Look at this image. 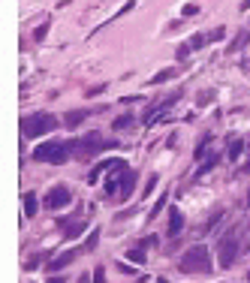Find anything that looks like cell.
Returning <instances> with one entry per match:
<instances>
[{"label": "cell", "mask_w": 250, "mask_h": 283, "mask_svg": "<svg viewBox=\"0 0 250 283\" xmlns=\"http://www.w3.org/2000/svg\"><path fill=\"white\" fill-rule=\"evenodd\" d=\"M211 100H214V94H211V91H205V94H199V97H196V105H208Z\"/></svg>", "instance_id": "cell-28"}, {"label": "cell", "mask_w": 250, "mask_h": 283, "mask_svg": "<svg viewBox=\"0 0 250 283\" xmlns=\"http://www.w3.org/2000/svg\"><path fill=\"white\" fill-rule=\"evenodd\" d=\"M69 157H73L69 142H58V139H51V142H45V145H40L37 151H33V160H37V163H55V166H61V163L69 160Z\"/></svg>", "instance_id": "cell-4"}, {"label": "cell", "mask_w": 250, "mask_h": 283, "mask_svg": "<svg viewBox=\"0 0 250 283\" xmlns=\"http://www.w3.org/2000/svg\"><path fill=\"white\" fill-rule=\"evenodd\" d=\"M190 51H193L190 42H181V45H178V61H187V58H190Z\"/></svg>", "instance_id": "cell-25"}, {"label": "cell", "mask_w": 250, "mask_h": 283, "mask_svg": "<svg viewBox=\"0 0 250 283\" xmlns=\"http://www.w3.org/2000/svg\"><path fill=\"white\" fill-rule=\"evenodd\" d=\"M127 259L142 265V262H145V247H142V244H139V247H130V250H127Z\"/></svg>", "instance_id": "cell-18"}, {"label": "cell", "mask_w": 250, "mask_h": 283, "mask_svg": "<svg viewBox=\"0 0 250 283\" xmlns=\"http://www.w3.org/2000/svg\"><path fill=\"white\" fill-rule=\"evenodd\" d=\"M124 169H127V160H103V163H97V166L91 169V175H87V181H91V184H97L103 172L109 175V172H124Z\"/></svg>", "instance_id": "cell-8"}, {"label": "cell", "mask_w": 250, "mask_h": 283, "mask_svg": "<svg viewBox=\"0 0 250 283\" xmlns=\"http://www.w3.org/2000/svg\"><path fill=\"white\" fill-rule=\"evenodd\" d=\"M118 268H121L124 274H136V268H133V265H124V262H121V265H118Z\"/></svg>", "instance_id": "cell-34"}, {"label": "cell", "mask_w": 250, "mask_h": 283, "mask_svg": "<svg viewBox=\"0 0 250 283\" xmlns=\"http://www.w3.org/2000/svg\"><path fill=\"white\" fill-rule=\"evenodd\" d=\"M178 76V69L175 66H169V69H160V73L151 79V84H163V81H169V79H175Z\"/></svg>", "instance_id": "cell-17"}, {"label": "cell", "mask_w": 250, "mask_h": 283, "mask_svg": "<svg viewBox=\"0 0 250 283\" xmlns=\"http://www.w3.org/2000/svg\"><path fill=\"white\" fill-rule=\"evenodd\" d=\"M154 244H157V238H154V235H151V238H142V247H145V250H148V247H154Z\"/></svg>", "instance_id": "cell-33"}, {"label": "cell", "mask_w": 250, "mask_h": 283, "mask_svg": "<svg viewBox=\"0 0 250 283\" xmlns=\"http://www.w3.org/2000/svg\"><path fill=\"white\" fill-rule=\"evenodd\" d=\"M187 42H190V48H202V45L208 42V37H202V33H196V37H190Z\"/></svg>", "instance_id": "cell-23"}, {"label": "cell", "mask_w": 250, "mask_h": 283, "mask_svg": "<svg viewBox=\"0 0 250 283\" xmlns=\"http://www.w3.org/2000/svg\"><path fill=\"white\" fill-rule=\"evenodd\" d=\"M45 37H48V21H45V24H40L37 30H33V40H37V42H42Z\"/></svg>", "instance_id": "cell-22"}, {"label": "cell", "mask_w": 250, "mask_h": 283, "mask_svg": "<svg viewBox=\"0 0 250 283\" xmlns=\"http://www.w3.org/2000/svg\"><path fill=\"white\" fill-rule=\"evenodd\" d=\"M214 166H217V157H208L205 163H199V169H196V178H202V175H208Z\"/></svg>", "instance_id": "cell-19"}, {"label": "cell", "mask_w": 250, "mask_h": 283, "mask_svg": "<svg viewBox=\"0 0 250 283\" xmlns=\"http://www.w3.org/2000/svg\"><path fill=\"white\" fill-rule=\"evenodd\" d=\"M181 229H184V214H181L178 208H172V211H169V235L175 238Z\"/></svg>", "instance_id": "cell-12"}, {"label": "cell", "mask_w": 250, "mask_h": 283, "mask_svg": "<svg viewBox=\"0 0 250 283\" xmlns=\"http://www.w3.org/2000/svg\"><path fill=\"white\" fill-rule=\"evenodd\" d=\"M79 253H82V250H76V247H73V250H63V253H58L55 259H51V262H48V271H51V274H55V271H61V268H66V265H69V262H76V259H79Z\"/></svg>", "instance_id": "cell-9"}, {"label": "cell", "mask_w": 250, "mask_h": 283, "mask_svg": "<svg viewBox=\"0 0 250 283\" xmlns=\"http://www.w3.org/2000/svg\"><path fill=\"white\" fill-rule=\"evenodd\" d=\"M133 121H136L133 115H121V118H115V121H112V130H115V133L130 130V127H133Z\"/></svg>", "instance_id": "cell-15"}, {"label": "cell", "mask_w": 250, "mask_h": 283, "mask_svg": "<svg viewBox=\"0 0 250 283\" xmlns=\"http://www.w3.org/2000/svg\"><path fill=\"white\" fill-rule=\"evenodd\" d=\"M166 148H178V136H175V133L166 139Z\"/></svg>", "instance_id": "cell-32"}, {"label": "cell", "mask_w": 250, "mask_h": 283, "mask_svg": "<svg viewBox=\"0 0 250 283\" xmlns=\"http://www.w3.org/2000/svg\"><path fill=\"white\" fill-rule=\"evenodd\" d=\"M238 250H241V241H238V229H232V232H226L217 244V262L223 265V268H229L232 262L238 259Z\"/></svg>", "instance_id": "cell-5"}, {"label": "cell", "mask_w": 250, "mask_h": 283, "mask_svg": "<svg viewBox=\"0 0 250 283\" xmlns=\"http://www.w3.org/2000/svg\"><path fill=\"white\" fill-rule=\"evenodd\" d=\"M84 229H87V220H76L73 226H66V229H63V238L73 241V238H79V235L84 232Z\"/></svg>", "instance_id": "cell-13"}, {"label": "cell", "mask_w": 250, "mask_h": 283, "mask_svg": "<svg viewBox=\"0 0 250 283\" xmlns=\"http://www.w3.org/2000/svg\"><path fill=\"white\" fill-rule=\"evenodd\" d=\"M178 268L184 274H211L214 271V262L205 244H193L190 250H184V256L178 259Z\"/></svg>", "instance_id": "cell-1"}, {"label": "cell", "mask_w": 250, "mask_h": 283, "mask_svg": "<svg viewBox=\"0 0 250 283\" xmlns=\"http://www.w3.org/2000/svg\"><path fill=\"white\" fill-rule=\"evenodd\" d=\"M48 283H66V280H63L61 274H51V277H48Z\"/></svg>", "instance_id": "cell-35"}, {"label": "cell", "mask_w": 250, "mask_h": 283, "mask_svg": "<svg viewBox=\"0 0 250 283\" xmlns=\"http://www.w3.org/2000/svg\"><path fill=\"white\" fill-rule=\"evenodd\" d=\"M37 208H40L37 193H24V217H37Z\"/></svg>", "instance_id": "cell-14"}, {"label": "cell", "mask_w": 250, "mask_h": 283, "mask_svg": "<svg viewBox=\"0 0 250 283\" xmlns=\"http://www.w3.org/2000/svg\"><path fill=\"white\" fill-rule=\"evenodd\" d=\"M217 40H223V27H214V30L208 33V42H217Z\"/></svg>", "instance_id": "cell-31"}, {"label": "cell", "mask_w": 250, "mask_h": 283, "mask_svg": "<svg viewBox=\"0 0 250 283\" xmlns=\"http://www.w3.org/2000/svg\"><path fill=\"white\" fill-rule=\"evenodd\" d=\"M133 190H136V169H124V175H121V196L127 199Z\"/></svg>", "instance_id": "cell-10"}, {"label": "cell", "mask_w": 250, "mask_h": 283, "mask_svg": "<svg viewBox=\"0 0 250 283\" xmlns=\"http://www.w3.org/2000/svg\"><path fill=\"white\" fill-rule=\"evenodd\" d=\"M69 202H73V193H69L63 184L51 187V190H48V196H45V208H51V211H61V208H66Z\"/></svg>", "instance_id": "cell-7"}, {"label": "cell", "mask_w": 250, "mask_h": 283, "mask_svg": "<svg viewBox=\"0 0 250 283\" xmlns=\"http://www.w3.org/2000/svg\"><path fill=\"white\" fill-rule=\"evenodd\" d=\"M178 100H181V91L169 94V97H166L163 102H157V105H148V112H145V123H148V127H151V123H160V121L166 118V112L172 109V105H175Z\"/></svg>", "instance_id": "cell-6"}, {"label": "cell", "mask_w": 250, "mask_h": 283, "mask_svg": "<svg viewBox=\"0 0 250 283\" xmlns=\"http://www.w3.org/2000/svg\"><path fill=\"white\" fill-rule=\"evenodd\" d=\"M112 148H121V145L112 142V139H103L100 133H87L79 142H69V151H73V157H79V160H87V157L103 154V151H112Z\"/></svg>", "instance_id": "cell-2"}, {"label": "cell", "mask_w": 250, "mask_h": 283, "mask_svg": "<svg viewBox=\"0 0 250 283\" xmlns=\"http://www.w3.org/2000/svg\"><path fill=\"white\" fill-rule=\"evenodd\" d=\"M133 6H136V0H127V3H124V6H121V9H118V12H115V15H112V19H109V21H105V24H112V21H115V19H121V15H127V12H130V9H133Z\"/></svg>", "instance_id": "cell-20"}, {"label": "cell", "mask_w": 250, "mask_h": 283, "mask_svg": "<svg viewBox=\"0 0 250 283\" xmlns=\"http://www.w3.org/2000/svg\"><path fill=\"white\" fill-rule=\"evenodd\" d=\"M58 118L55 115H48V112H37V115H27V118H21V136L24 139H40V136H45V133H51V130H58Z\"/></svg>", "instance_id": "cell-3"}, {"label": "cell", "mask_w": 250, "mask_h": 283, "mask_svg": "<svg viewBox=\"0 0 250 283\" xmlns=\"http://www.w3.org/2000/svg\"><path fill=\"white\" fill-rule=\"evenodd\" d=\"M94 283H105V268H103V265L94 268Z\"/></svg>", "instance_id": "cell-29"}, {"label": "cell", "mask_w": 250, "mask_h": 283, "mask_svg": "<svg viewBox=\"0 0 250 283\" xmlns=\"http://www.w3.org/2000/svg\"><path fill=\"white\" fill-rule=\"evenodd\" d=\"M87 115H91L87 109H79V112H66V115H63V127H66V130H79V123H82Z\"/></svg>", "instance_id": "cell-11"}, {"label": "cell", "mask_w": 250, "mask_h": 283, "mask_svg": "<svg viewBox=\"0 0 250 283\" xmlns=\"http://www.w3.org/2000/svg\"><path fill=\"white\" fill-rule=\"evenodd\" d=\"M157 181H160L157 175H151V178H148V184H145V193H142V196H151V190L157 187Z\"/></svg>", "instance_id": "cell-30"}, {"label": "cell", "mask_w": 250, "mask_h": 283, "mask_svg": "<svg viewBox=\"0 0 250 283\" xmlns=\"http://www.w3.org/2000/svg\"><path fill=\"white\" fill-rule=\"evenodd\" d=\"M250 9V0H241V12H247Z\"/></svg>", "instance_id": "cell-36"}, {"label": "cell", "mask_w": 250, "mask_h": 283, "mask_svg": "<svg viewBox=\"0 0 250 283\" xmlns=\"http://www.w3.org/2000/svg\"><path fill=\"white\" fill-rule=\"evenodd\" d=\"M247 148H250V145H247ZM244 172H247V175H250V157H247V166H244Z\"/></svg>", "instance_id": "cell-37"}, {"label": "cell", "mask_w": 250, "mask_h": 283, "mask_svg": "<svg viewBox=\"0 0 250 283\" xmlns=\"http://www.w3.org/2000/svg\"><path fill=\"white\" fill-rule=\"evenodd\" d=\"M97 241H100V229H94V232H91V238H87V244H84V250H94Z\"/></svg>", "instance_id": "cell-26"}, {"label": "cell", "mask_w": 250, "mask_h": 283, "mask_svg": "<svg viewBox=\"0 0 250 283\" xmlns=\"http://www.w3.org/2000/svg\"><path fill=\"white\" fill-rule=\"evenodd\" d=\"M226 154H229V160L235 163L238 157L244 154V142H241V139H232V142H229V151H226Z\"/></svg>", "instance_id": "cell-16"}, {"label": "cell", "mask_w": 250, "mask_h": 283, "mask_svg": "<svg viewBox=\"0 0 250 283\" xmlns=\"http://www.w3.org/2000/svg\"><path fill=\"white\" fill-rule=\"evenodd\" d=\"M163 208H166V193H160V199H157V205L151 208V217H157V214H160V211H163Z\"/></svg>", "instance_id": "cell-24"}, {"label": "cell", "mask_w": 250, "mask_h": 283, "mask_svg": "<svg viewBox=\"0 0 250 283\" xmlns=\"http://www.w3.org/2000/svg\"><path fill=\"white\" fill-rule=\"evenodd\" d=\"M184 19H190V15H196V12H199V3H184Z\"/></svg>", "instance_id": "cell-27"}, {"label": "cell", "mask_w": 250, "mask_h": 283, "mask_svg": "<svg viewBox=\"0 0 250 283\" xmlns=\"http://www.w3.org/2000/svg\"><path fill=\"white\" fill-rule=\"evenodd\" d=\"M208 145H211V136H205V139L199 142V145H196V151H193V157H196V160H199V157H205V151H208Z\"/></svg>", "instance_id": "cell-21"}]
</instances>
